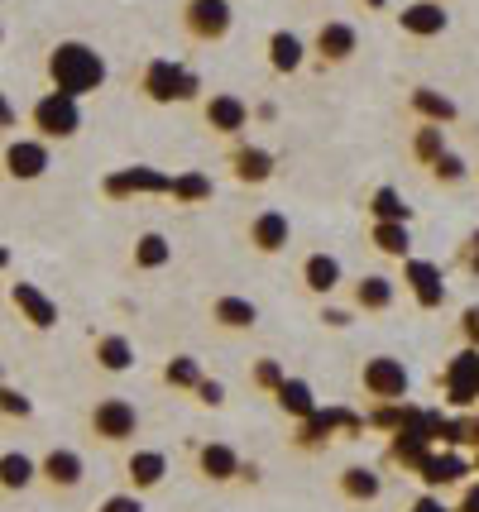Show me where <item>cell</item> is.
Listing matches in <instances>:
<instances>
[{
	"mask_svg": "<svg viewBox=\"0 0 479 512\" xmlns=\"http://www.w3.org/2000/svg\"><path fill=\"white\" fill-rule=\"evenodd\" d=\"M192 398L202 402V407H226V383H221V379H206V374H202V383L192 388Z\"/></svg>",
	"mask_w": 479,
	"mask_h": 512,
	"instance_id": "cell-43",
	"label": "cell"
},
{
	"mask_svg": "<svg viewBox=\"0 0 479 512\" xmlns=\"http://www.w3.org/2000/svg\"><path fill=\"white\" fill-rule=\"evenodd\" d=\"M34 479H39V460L34 455H24V450H5L0 455V489L5 493H24Z\"/></svg>",
	"mask_w": 479,
	"mask_h": 512,
	"instance_id": "cell-31",
	"label": "cell"
},
{
	"mask_svg": "<svg viewBox=\"0 0 479 512\" xmlns=\"http://www.w3.org/2000/svg\"><path fill=\"white\" fill-rule=\"evenodd\" d=\"M15 125H20V111H15V106H10V96L0 91V130H15Z\"/></svg>",
	"mask_w": 479,
	"mask_h": 512,
	"instance_id": "cell-48",
	"label": "cell"
},
{
	"mask_svg": "<svg viewBox=\"0 0 479 512\" xmlns=\"http://www.w3.org/2000/svg\"><path fill=\"white\" fill-rule=\"evenodd\" d=\"M211 326H221L230 335L254 331L259 326V307L250 297H240V292H221V297H211Z\"/></svg>",
	"mask_w": 479,
	"mask_h": 512,
	"instance_id": "cell-24",
	"label": "cell"
},
{
	"mask_svg": "<svg viewBox=\"0 0 479 512\" xmlns=\"http://www.w3.org/2000/svg\"><path fill=\"white\" fill-rule=\"evenodd\" d=\"M427 173H432V182L436 187H460V182L470 178V163H465V158L460 154H451V149H446V154L436 158L432 168H427Z\"/></svg>",
	"mask_w": 479,
	"mask_h": 512,
	"instance_id": "cell-38",
	"label": "cell"
},
{
	"mask_svg": "<svg viewBox=\"0 0 479 512\" xmlns=\"http://www.w3.org/2000/svg\"><path fill=\"white\" fill-rule=\"evenodd\" d=\"M451 512H479V484H470V489H465V498H460Z\"/></svg>",
	"mask_w": 479,
	"mask_h": 512,
	"instance_id": "cell-49",
	"label": "cell"
},
{
	"mask_svg": "<svg viewBox=\"0 0 479 512\" xmlns=\"http://www.w3.org/2000/svg\"><path fill=\"white\" fill-rule=\"evenodd\" d=\"M87 431L101 446H125L139 436V407L130 398H96V407L87 412Z\"/></svg>",
	"mask_w": 479,
	"mask_h": 512,
	"instance_id": "cell-7",
	"label": "cell"
},
{
	"mask_svg": "<svg viewBox=\"0 0 479 512\" xmlns=\"http://www.w3.org/2000/svg\"><path fill=\"white\" fill-rule=\"evenodd\" d=\"M44 72H48V87L72 96V101H82V96L101 91L106 87V77H111L106 58H101L92 44H82V39H58V44L48 48Z\"/></svg>",
	"mask_w": 479,
	"mask_h": 512,
	"instance_id": "cell-1",
	"label": "cell"
},
{
	"mask_svg": "<svg viewBox=\"0 0 479 512\" xmlns=\"http://www.w3.org/2000/svg\"><path fill=\"white\" fill-rule=\"evenodd\" d=\"M211 192H216V182L206 178L202 168L173 173V187H168V197L178 201V206H202V201H211Z\"/></svg>",
	"mask_w": 479,
	"mask_h": 512,
	"instance_id": "cell-35",
	"label": "cell"
},
{
	"mask_svg": "<svg viewBox=\"0 0 479 512\" xmlns=\"http://www.w3.org/2000/svg\"><path fill=\"white\" fill-rule=\"evenodd\" d=\"M436 5H451V0H436Z\"/></svg>",
	"mask_w": 479,
	"mask_h": 512,
	"instance_id": "cell-55",
	"label": "cell"
},
{
	"mask_svg": "<svg viewBox=\"0 0 479 512\" xmlns=\"http://www.w3.org/2000/svg\"><path fill=\"white\" fill-rule=\"evenodd\" d=\"M408 512H451V508L441 503V493H422V498H417Z\"/></svg>",
	"mask_w": 479,
	"mask_h": 512,
	"instance_id": "cell-47",
	"label": "cell"
},
{
	"mask_svg": "<svg viewBox=\"0 0 479 512\" xmlns=\"http://www.w3.org/2000/svg\"><path fill=\"white\" fill-rule=\"evenodd\" d=\"M288 379V374H283V364H278V359H254V369H250V388H259V393H269V398H274V388L278 383Z\"/></svg>",
	"mask_w": 479,
	"mask_h": 512,
	"instance_id": "cell-41",
	"label": "cell"
},
{
	"mask_svg": "<svg viewBox=\"0 0 479 512\" xmlns=\"http://www.w3.org/2000/svg\"><path fill=\"white\" fill-rule=\"evenodd\" d=\"M408 111L417 115V125H441V130L460 120V106L436 87H412L408 91Z\"/></svg>",
	"mask_w": 479,
	"mask_h": 512,
	"instance_id": "cell-23",
	"label": "cell"
},
{
	"mask_svg": "<svg viewBox=\"0 0 479 512\" xmlns=\"http://www.w3.org/2000/svg\"><path fill=\"white\" fill-rule=\"evenodd\" d=\"M202 120L211 134H221V139H240L245 125H250V106L235 96V91H211L202 96Z\"/></svg>",
	"mask_w": 479,
	"mask_h": 512,
	"instance_id": "cell-13",
	"label": "cell"
},
{
	"mask_svg": "<svg viewBox=\"0 0 479 512\" xmlns=\"http://www.w3.org/2000/svg\"><path fill=\"white\" fill-rule=\"evenodd\" d=\"M173 187V173H163L154 163H125V168H111L101 178V197L106 201H135V197H168Z\"/></svg>",
	"mask_w": 479,
	"mask_h": 512,
	"instance_id": "cell-6",
	"label": "cell"
},
{
	"mask_svg": "<svg viewBox=\"0 0 479 512\" xmlns=\"http://www.w3.org/2000/svg\"><path fill=\"white\" fill-rule=\"evenodd\" d=\"M0 383H5V364H0Z\"/></svg>",
	"mask_w": 479,
	"mask_h": 512,
	"instance_id": "cell-54",
	"label": "cell"
},
{
	"mask_svg": "<svg viewBox=\"0 0 479 512\" xmlns=\"http://www.w3.org/2000/svg\"><path fill=\"white\" fill-rule=\"evenodd\" d=\"M0 417H5V422H29V417H34V398H29L24 388L0 383Z\"/></svg>",
	"mask_w": 479,
	"mask_h": 512,
	"instance_id": "cell-39",
	"label": "cell"
},
{
	"mask_svg": "<svg viewBox=\"0 0 479 512\" xmlns=\"http://www.w3.org/2000/svg\"><path fill=\"white\" fill-rule=\"evenodd\" d=\"M456 264L465 268V273H475V278H479V230H475V235H465V245H460Z\"/></svg>",
	"mask_w": 479,
	"mask_h": 512,
	"instance_id": "cell-45",
	"label": "cell"
},
{
	"mask_svg": "<svg viewBox=\"0 0 479 512\" xmlns=\"http://www.w3.org/2000/svg\"><path fill=\"white\" fill-rule=\"evenodd\" d=\"M163 474H168V455H163V450H135V455L125 460V479H130L135 493L159 489Z\"/></svg>",
	"mask_w": 479,
	"mask_h": 512,
	"instance_id": "cell-28",
	"label": "cell"
},
{
	"mask_svg": "<svg viewBox=\"0 0 479 512\" xmlns=\"http://www.w3.org/2000/svg\"><path fill=\"white\" fill-rule=\"evenodd\" d=\"M10 307L20 312V321L29 331H53V326H58V302H53L39 283H29V278L10 283Z\"/></svg>",
	"mask_w": 479,
	"mask_h": 512,
	"instance_id": "cell-14",
	"label": "cell"
},
{
	"mask_svg": "<svg viewBox=\"0 0 479 512\" xmlns=\"http://www.w3.org/2000/svg\"><path fill=\"white\" fill-rule=\"evenodd\" d=\"M460 340H465L470 350H479V302L460 312Z\"/></svg>",
	"mask_w": 479,
	"mask_h": 512,
	"instance_id": "cell-44",
	"label": "cell"
},
{
	"mask_svg": "<svg viewBox=\"0 0 479 512\" xmlns=\"http://www.w3.org/2000/svg\"><path fill=\"white\" fill-rule=\"evenodd\" d=\"M5 268H10V249L0 245V273H5Z\"/></svg>",
	"mask_w": 479,
	"mask_h": 512,
	"instance_id": "cell-52",
	"label": "cell"
},
{
	"mask_svg": "<svg viewBox=\"0 0 479 512\" xmlns=\"http://www.w3.org/2000/svg\"><path fill=\"white\" fill-rule=\"evenodd\" d=\"M39 479H44L53 493H72L82 479H87V465H82V455H77V450L53 446L44 460H39Z\"/></svg>",
	"mask_w": 479,
	"mask_h": 512,
	"instance_id": "cell-19",
	"label": "cell"
},
{
	"mask_svg": "<svg viewBox=\"0 0 479 512\" xmlns=\"http://www.w3.org/2000/svg\"><path fill=\"white\" fill-rule=\"evenodd\" d=\"M336 493H341L345 503H379L384 474L374 465H345L341 474H336Z\"/></svg>",
	"mask_w": 479,
	"mask_h": 512,
	"instance_id": "cell-25",
	"label": "cell"
},
{
	"mask_svg": "<svg viewBox=\"0 0 479 512\" xmlns=\"http://www.w3.org/2000/svg\"><path fill=\"white\" fill-rule=\"evenodd\" d=\"M0 168H5V178L10 182H39L48 168H53V149H48L44 139H34V134L10 139L5 154H0Z\"/></svg>",
	"mask_w": 479,
	"mask_h": 512,
	"instance_id": "cell-10",
	"label": "cell"
},
{
	"mask_svg": "<svg viewBox=\"0 0 479 512\" xmlns=\"http://www.w3.org/2000/svg\"><path fill=\"white\" fill-rule=\"evenodd\" d=\"M250 120H264V125H269V120H278V106L274 101H259V106L250 111Z\"/></svg>",
	"mask_w": 479,
	"mask_h": 512,
	"instance_id": "cell-50",
	"label": "cell"
},
{
	"mask_svg": "<svg viewBox=\"0 0 479 512\" xmlns=\"http://www.w3.org/2000/svg\"><path fill=\"white\" fill-rule=\"evenodd\" d=\"M398 302V283L384 278V273H365L350 283V312H365V316H379Z\"/></svg>",
	"mask_w": 479,
	"mask_h": 512,
	"instance_id": "cell-21",
	"label": "cell"
},
{
	"mask_svg": "<svg viewBox=\"0 0 479 512\" xmlns=\"http://www.w3.org/2000/svg\"><path fill=\"white\" fill-rule=\"evenodd\" d=\"M436 388H441V402L451 412H479V350L460 345L456 355L446 359Z\"/></svg>",
	"mask_w": 479,
	"mask_h": 512,
	"instance_id": "cell-5",
	"label": "cell"
},
{
	"mask_svg": "<svg viewBox=\"0 0 479 512\" xmlns=\"http://www.w3.org/2000/svg\"><path fill=\"white\" fill-rule=\"evenodd\" d=\"M360 388H365L369 402H403L412 393V374L403 359L374 355V359H365V369H360Z\"/></svg>",
	"mask_w": 479,
	"mask_h": 512,
	"instance_id": "cell-8",
	"label": "cell"
},
{
	"mask_svg": "<svg viewBox=\"0 0 479 512\" xmlns=\"http://www.w3.org/2000/svg\"><path fill=\"white\" fill-rule=\"evenodd\" d=\"M317 321L326 326V331H350V326H355V312H350V307H331V302H321Z\"/></svg>",
	"mask_w": 479,
	"mask_h": 512,
	"instance_id": "cell-42",
	"label": "cell"
},
{
	"mask_svg": "<svg viewBox=\"0 0 479 512\" xmlns=\"http://www.w3.org/2000/svg\"><path fill=\"white\" fill-rule=\"evenodd\" d=\"M226 163H230V178L245 182V187H264L278 168V158L269 154L264 144H250V139H230Z\"/></svg>",
	"mask_w": 479,
	"mask_h": 512,
	"instance_id": "cell-12",
	"label": "cell"
},
{
	"mask_svg": "<svg viewBox=\"0 0 479 512\" xmlns=\"http://www.w3.org/2000/svg\"><path fill=\"white\" fill-rule=\"evenodd\" d=\"M192 455H197V474L206 484H230V479H240V465H245L240 450H230L226 441H202Z\"/></svg>",
	"mask_w": 479,
	"mask_h": 512,
	"instance_id": "cell-22",
	"label": "cell"
},
{
	"mask_svg": "<svg viewBox=\"0 0 479 512\" xmlns=\"http://www.w3.org/2000/svg\"><path fill=\"white\" fill-rule=\"evenodd\" d=\"M369 245L379 249L384 259H412V230L408 225H379V221H369Z\"/></svg>",
	"mask_w": 479,
	"mask_h": 512,
	"instance_id": "cell-32",
	"label": "cell"
},
{
	"mask_svg": "<svg viewBox=\"0 0 479 512\" xmlns=\"http://www.w3.org/2000/svg\"><path fill=\"white\" fill-rule=\"evenodd\" d=\"M355 48H360V34H355V24L345 20H326L317 29V39H312V58H317L321 67H345L350 58H355Z\"/></svg>",
	"mask_w": 479,
	"mask_h": 512,
	"instance_id": "cell-16",
	"label": "cell"
},
{
	"mask_svg": "<svg viewBox=\"0 0 479 512\" xmlns=\"http://www.w3.org/2000/svg\"><path fill=\"white\" fill-rule=\"evenodd\" d=\"M403 402H374V407L365 412V431H384V436H393V431L403 426Z\"/></svg>",
	"mask_w": 479,
	"mask_h": 512,
	"instance_id": "cell-40",
	"label": "cell"
},
{
	"mask_svg": "<svg viewBox=\"0 0 479 512\" xmlns=\"http://www.w3.org/2000/svg\"><path fill=\"white\" fill-rule=\"evenodd\" d=\"M101 512H144V503H139V493H111Z\"/></svg>",
	"mask_w": 479,
	"mask_h": 512,
	"instance_id": "cell-46",
	"label": "cell"
},
{
	"mask_svg": "<svg viewBox=\"0 0 479 512\" xmlns=\"http://www.w3.org/2000/svg\"><path fill=\"white\" fill-rule=\"evenodd\" d=\"M245 235H250L254 254L274 259V254H283V249H288V240H293V221H288L283 211H274V206H269V211H259V216H254Z\"/></svg>",
	"mask_w": 479,
	"mask_h": 512,
	"instance_id": "cell-18",
	"label": "cell"
},
{
	"mask_svg": "<svg viewBox=\"0 0 479 512\" xmlns=\"http://www.w3.org/2000/svg\"><path fill=\"white\" fill-rule=\"evenodd\" d=\"M0 44H5V24H0Z\"/></svg>",
	"mask_w": 479,
	"mask_h": 512,
	"instance_id": "cell-53",
	"label": "cell"
},
{
	"mask_svg": "<svg viewBox=\"0 0 479 512\" xmlns=\"http://www.w3.org/2000/svg\"><path fill=\"white\" fill-rule=\"evenodd\" d=\"M264 53H269V67H274L278 77H293L307 67V44L297 39L293 29H274L269 39H264Z\"/></svg>",
	"mask_w": 479,
	"mask_h": 512,
	"instance_id": "cell-26",
	"label": "cell"
},
{
	"mask_svg": "<svg viewBox=\"0 0 479 512\" xmlns=\"http://www.w3.org/2000/svg\"><path fill=\"white\" fill-rule=\"evenodd\" d=\"M365 10H388V0H360Z\"/></svg>",
	"mask_w": 479,
	"mask_h": 512,
	"instance_id": "cell-51",
	"label": "cell"
},
{
	"mask_svg": "<svg viewBox=\"0 0 479 512\" xmlns=\"http://www.w3.org/2000/svg\"><path fill=\"white\" fill-rule=\"evenodd\" d=\"M173 264V245H168V235L163 230H144L135 240V268L139 273H159V268Z\"/></svg>",
	"mask_w": 479,
	"mask_h": 512,
	"instance_id": "cell-33",
	"label": "cell"
},
{
	"mask_svg": "<svg viewBox=\"0 0 479 512\" xmlns=\"http://www.w3.org/2000/svg\"><path fill=\"white\" fill-rule=\"evenodd\" d=\"M398 29H403L408 39H441V34L451 29V10L436 5V0H412V5L398 10Z\"/></svg>",
	"mask_w": 479,
	"mask_h": 512,
	"instance_id": "cell-17",
	"label": "cell"
},
{
	"mask_svg": "<svg viewBox=\"0 0 479 512\" xmlns=\"http://www.w3.org/2000/svg\"><path fill=\"white\" fill-rule=\"evenodd\" d=\"M475 469H470V460L460 455V450H441L432 446L427 450V460L417 465V479L427 484V493H441V489H456V484H465Z\"/></svg>",
	"mask_w": 479,
	"mask_h": 512,
	"instance_id": "cell-15",
	"label": "cell"
},
{
	"mask_svg": "<svg viewBox=\"0 0 479 512\" xmlns=\"http://www.w3.org/2000/svg\"><path fill=\"white\" fill-rule=\"evenodd\" d=\"M274 402H278V412L283 417H293V422H302V417H312L321 402H317V393H312V383L307 379H283L274 388Z\"/></svg>",
	"mask_w": 479,
	"mask_h": 512,
	"instance_id": "cell-30",
	"label": "cell"
},
{
	"mask_svg": "<svg viewBox=\"0 0 479 512\" xmlns=\"http://www.w3.org/2000/svg\"><path fill=\"white\" fill-rule=\"evenodd\" d=\"M360 436H365V412H355V407H317L312 417L297 422L293 446L302 455H317L331 441H360Z\"/></svg>",
	"mask_w": 479,
	"mask_h": 512,
	"instance_id": "cell-2",
	"label": "cell"
},
{
	"mask_svg": "<svg viewBox=\"0 0 479 512\" xmlns=\"http://www.w3.org/2000/svg\"><path fill=\"white\" fill-rule=\"evenodd\" d=\"M235 24L230 0H183V29L197 44H221Z\"/></svg>",
	"mask_w": 479,
	"mask_h": 512,
	"instance_id": "cell-9",
	"label": "cell"
},
{
	"mask_svg": "<svg viewBox=\"0 0 479 512\" xmlns=\"http://www.w3.org/2000/svg\"><path fill=\"white\" fill-rule=\"evenodd\" d=\"M92 359H96V369H106V374H125V369H135V340L120 335V331L96 335Z\"/></svg>",
	"mask_w": 479,
	"mask_h": 512,
	"instance_id": "cell-27",
	"label": "cell"
},
{
	"mask_svg": "<svg viewBox=\"0 0 479 512\" xmlns=\"http://www.w3.org/2000/svg\"><path fill=\"white\" fill-rule=\"evenodd\" d=\"M365 216L369 221H379V225H412V206L403 201V192L398 187H374L365 201Z\"/></svg>",
	"mask_w": 479,
	"mask_h": 512,
	"instance_id": "cell-29",
	"label": "cell"
},
{
	"mask_svg": "<svg viewBox=\"0 0 479 512\" xmlns=\"http://www.w3.org/2000/svg\"><path fill=\"white\" fill-rule=\"evenodd\" d=\"M29 125H34V139H44V144L77 139V130H82V101H72L63 91H44L29 106Z\"/></svg>",
	"mask_w": 479,
	"mask_h": 512,
	"instance_id": "cell-4",
	"label": "cell"
},
{
	"mask_svg": "<svg viewBox=\"0 0 479 512\" xmlns=\"http://www.w3.org/2000/svg\"><path fill=\"white\" fill-rule=\"evenodd\" d=\"M302 288L312 292V297H336V292L345 288V268L336 254H326V249H317V254H307L302 259Z\"/></svg>",
	"mask_w": 479,
	"mask_h": 512,
	"instance_id": "cell-20",
	"label": "cell"
},
{
	"mask_svg": "<svg viewBox=\"0 0 479 512\" xmlns=\"http://www.w3.org/2000/svg\"><path fill=\"white\" fill-rule=\"evenodd\" d=\"M139 91L154 106H183V101L202 96V77L187 63H178V58H149L144 72H139Z\"/></svg>",
	"mask_w": 479,
	"mask_h": 512,
	"instance_id": "cell-3",
	"label": "cell"
},
{
	"mask_svg": "<svg viewBox=\"0 0 479 512\" xmlns=\"http://www.w3.org/2000/svg\"><path fill=\"white\" fill-rule=\"evenodd\" d=\"M403 288H408L417 312H441L446 307V278L432 259H403Z\"/></svg>",
	"mask_w": 479,
	"mask_h": 512,
	"instance_id": "cell-11",
	"label": "cell"
},
{
	"mask_svg": "<svg viewBox=\"0 0 479 512\" xmlns=\"http://www.w3.org/2000/svg\"><path fill=\"white\" fill-rule=\"evenodd\" d=\"M159 379L168 383V388H178V393H192V388L202 383V359L197 355H173L159 369Z\"/></svg>",
	"mask_w": 479,
	"mask_h": 512,
	"instance_id": "cell-37",
	"label": "cell"
},
{
	"mask_svg": "<svg viewBox=\"0 0 479 512\" xmlns=\"http://www.w3.org/2000/svg\"><path fill=\"white\" fill-rule=\"evenodd\" d=\"M408 154L417 168H432L436 158L446 154V130H441V125H417L408 139Z\"/></svg>",
	"mask_w": 479,
	"mask_h": 512,
	"instance_id": "cell-36",
	"label": "cell"
},
{
	"mask_svg": "<svg viewBox=\"0 0 479 512\" xmlns=\"http://www.w3.org/2000/svg\"><path fill=\"white\" fill-rule=\"evenodd\" d=\"M427 441L422 436H412V431H393L388 436V450H384V460L388 465H398V469H408V474H417V465L427 460Z\"/></svg>",
	"mask_w": 479,
	"mask_h": 512,
	"instance_id": "cell-34",
	"label": "cell"
}]
</instances>
